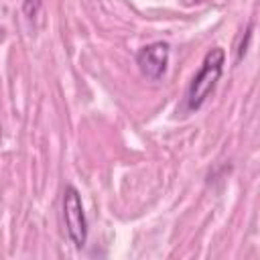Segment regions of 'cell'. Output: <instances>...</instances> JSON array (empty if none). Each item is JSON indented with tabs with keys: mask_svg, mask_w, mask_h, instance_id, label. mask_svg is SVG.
<instances>
[{
	"mask_svg": "<svg viewBox=\"0 0 260 260\" xmlns=\"http://www.w3.org/2000/svg\"><path fill=\"white\" fill-rule=\"evenodd\" d=\"M63 219L73 246L83 248L87 242V219H85L81 195L73 185H67L63 189Z\"/></svg>",
	"mask_w": 260,
	"mask_h": 260,
	"instance_id": "7a4b0ae2",
	"label": "cell"
},
{
	"mask_svg": "<svg viewBox=\"0 0 260 260\" xmlns=\"http://www.w3.org/2000/svg\"><path fill=\"white\" fill-rule=\"evenodd\" d=\"M223 63H225V51L221 47H213L205 53L201 69L197 75L191 79L189 89H187V108L189 110H199L207 95L215 89L221 73H223Z\"/></svg>",
	"mask_w": 260,
	"mask_h": 260,
	"instance_id": "6da1fadb",
	"label": "cell"
},
{
	"mask_svg": "<svg viewBox=\"0 0 260 260\" xmlns=\"http://www.w3.org/2000/svg\"><path fill=\"white\" fill-rule=\"evenodd\" d=\"M169 55H171V47L165 41H154L146 47H142L136 53V65L140 69V73L150 79V81H158L169 65Z\"/></svg>",
	"mask_w": 260,
	"mask_h": 260,
	"instance_id": "3957f363",
	"label": "cell"
},
{
	"mask_svg": "<svg viewBox=\"0 0 260 260\" xmlns=\"http://www.w3.org/2000/svg\"><path fill=\"white\" fill-rule=\"evenodd\" d=\"M41 4H43V0H22V12L32 18L41 10Z\"/></svg>",
	"mask_w": 260,
	"mask_h": 260,
	"instance_id": "277c9868",
	"label": "cell"
}]
</instances>
